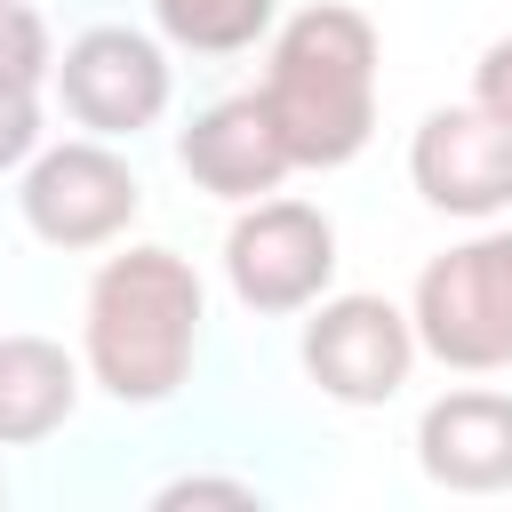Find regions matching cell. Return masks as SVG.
Wrapping results in <instances>:
<instances>
[{"label": "cell", "mask_w": 512, "mask_h": 512, "mask_svg": "<svg viewBox=\"0 0 512 512\" xmlns=\"http://www.w3.org/2000/svg\"><path fill=\"white\" fill-rule=\"evenodd\" d=\"M304 376L344 408H384L416 368V320L384 296H320L304 320Z\"/></svg>", "instance_id": "obj_6"}, {"label": "cell", "mask_w": 512, "mask_h": 512, "mask_svg": "<svg viewBox=\"0 0 512 512\" xmlns=\"http://www.w3.org/2000/svg\"><path fill=\"white\" fill-rule=\"evenodd\" d=\"M176 168L200 192L248 208V200H264V192H280L296 176V152H288L280 120H272L264 88H248V96H216L208 112H192V128L176 136Z\"/></svg>", "instance_id": "obj_9"}, {"label": "cell", "mask_w": 512, "mask_h": 512, "mask_svg": "<svg viewBox=\"0 0 512 512\" xmlns=\"http://www.w3.org/2000/svg\"><path fill=\"white\" fill-rule=\"evenodd\" d=\"M264 104L296 168H344L376 136V24L344 0H312L272 32Z\"/></svg>", "instance_id": "obj_2"}, {"label": "cell", "mask_w": 512, "mask_h": 512, "mask_svg": "<svg viewBox=\"0 0 512 512\" xmlns=\"http://www.w3.org/2000/svg\"><path fill=\"white\" fill-rule=\"evenodd\" d=\"M200 320H208V288L176 248L144 240V248L104 256L88 280V304H80L88 384L112 392L120 408L176 400L192 360H200Z\"/></svg>", "instance_id": "obj_1"}, {"label": "cell", "mask_w": 512, "mask_h": 512, "mask_svg": "<svg viewBox=\"0 0 512 512\" xmlns=\"http://www.w3.org/2000/svg\"><path fill=\"white\" fill-rule=\"evenodd\" d=\"M16 208H24V232L48 248H104L136 224L144 184L112 152V136H72V144H40L24 160Z\"/></svg>", "instance_id": "obj_5"}, {"label": "cell", "mask_w": 512, "mask_h": 512, "mask_svg": "<svg viewBox=\"0 0 512 512\" xmlns=\"http://www.w3.org/2000/svg\"><path fill=\"white\" fill-rule=\"evenodd\" d=\"M0 504H8V480H0Z\"/></svg>", "instance_id": "obj_17"}, {"label": "cell", "mask_w": 512, "mask_h": 512, "mask_svg": "<svg viewBox=\"0 0 512 512\" xmlns=\"http://www.w3.org/2000/svg\"><path fill=\"white\" fill-rule=\"evenodd\" d=\"M416 344L456 376L512 368V232H472L416 272Z\"/></svg>", "instance_id": "obj_3"}, {"label": "cell", "mask_w": 512, "mask_h": 512, "mask_svg": "<svg viewBox=\"0 0 512 512\" xmlns=\"http://www.w3.org/2000/svg\"><path fill=\"white\" fill-rule=\"evenodd\" d=\"M416 464H424V480H440L456 496L512 488V392H488V384L440 392L416 416Z\"/></svg>", "instance_id": "obj_10"}, {"label": "cell", "mask_w": 512, "mask_h": 512, "mask_svg": "<svg viewBox=\"0 0 512 512\" xmlns=\"http://www.w3.org/2000/svg\"><path fill=\"white\" fill-rule=\"evenodd\" d=\"M224 280L248 312L280 320V312H312L336 288V224L312 200H248L224 232Z\"/></svg>", "instance_id": "obj_4"}, {"label": "cell", "mask_w": 512, "mask_h": 512, "mask_svg": "<svg viewBox=\"0 0 512 512\" xmlns=\"http://www.w3.org/2000/svg\"><path fill=\"white\" fill-rule=\"evenodd\" d=\"M472 104H480L488 120H504V128H512V32L480 48V64H472Z\"/></svg>", "instance_id": "obj_14"}, {"label": "cell", "mask_w": 512, "mask_h": 512, "mask_svg": "<svg viewBox=\"0 0 512 512\" xmlns=\"http://www.w3.org/2000/svg\"><path fill=\"white\" fill-rule=\"evenodd\" d=\"M408 184L424 208L488 224L512 208V128L488 120L480 104H440L408 136Z\"/></svg>", "instance_id": "obj_8"}, {"label": "cell", "mask_w": 512, "mask_h": 512, "mask_svg": "<svg viewBox=\"0 0 512 512\" xmlns=\"http://www.w3.org/2000/svg\"><path fill=\"white\" fill-rule=\"evenodd\" d=\"M40 152V96H0V176Z\"/></svg>", "instance_id": "obj_15"}, {"label": "cell", "mask_w": 512, "mask_h": 512, "mask_svg": "<svg viewBox=\"0 0 512 512\" xmlns=\"http://www.w3.org/2000/svg\"><path fill=\"white\" fill-rule=\"evenodd\" d=\"M56 96L88 136H144L168 112V48L136 24H96L56 56Z\"/></svg>", "instance_id": "obj_7"}, {"label": "cell", "mask_w": 512, "mask_h": 512, "mask_svg": "<svg viewBox=\"0 0 512 512\" xmlns=\"http://www.w3.org/2000/svg\"><path fill=\"white\" fill-rule=\"evenodd\" d=\"M152 504H256V480H208V472H184V480H168Z\"/></svg>", "instance_id": "obj_16"}, {"label": "cell", "mask_w": 512, "mask_h": 512, "mask_svg": "<svg viewBox=\"0 0 512 512\" xmlns=\"http://www.w3.org/2000/svg\"><path fill=\"white\" fill-rule=\"evenodd\" d=\"M88 360H72L56 336H0V448H32L72 424Z\"/></svg>", "instance_id": "obj_11"}, {"label": "cell", "mask_w": 512, "mask_h": 512, "mask_svg": "<svg viewBox=\"0 0 512 512\" xmlns=\"http://www.w3.org/2000/svg\"><path fill=\"white\" fill-rule=\"evenodd\" d=\"M152 24L192 56H240L272 32V0H152Z\"/></svg>", "instance_id": "obj_12"}, {"label": "cell", "mask_w": 512, "mask_h": 512, "mask_svg": "<svg viewBox=\"0 0 512 512\" xmlns=\"http://www.w3.org/2000/svg\"><path fill=\"white\" fill-rule=\"evenodd\" d=\"M56 80V40L32 0H0V96H40Z\"/></svg>", "instance_id": "obj_13"}]
</instances>
